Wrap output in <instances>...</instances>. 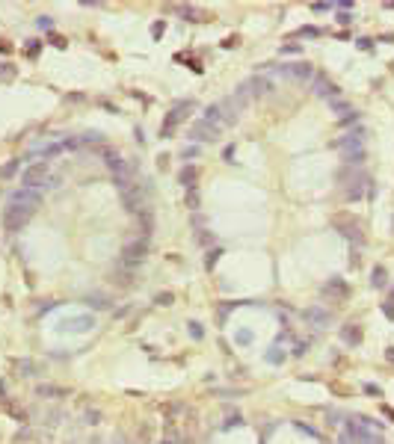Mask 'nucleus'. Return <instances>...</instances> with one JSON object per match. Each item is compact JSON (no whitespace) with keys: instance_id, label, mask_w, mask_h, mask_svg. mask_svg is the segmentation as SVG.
Returning <instances> with one entry per match:
<instances>
[{"instance_id":"obj_1","label":"nucleus","mask_w":394,"mask_h":444,"mask_svg":"<svg viewBox=\"0 0 394 444\" xmlns=\"http://www.w3.org/2000/svg\"><path fill=\"white\" fill-rule=\"evenodd\" d=\"M335 145H338V151H341L344 163L356 169L361 160H364V130H361V127H356V130L344 133V136H341Z\"/></svg>"},{"instance_id":"obj_2","label":"nucleus","mask_w":394,"mask_h":444,"mask_svg":"<svg viewBox=\"0 0 394 444\" xmlns=\"http://www.w3.org/2000/svg\"><path fill=\"white\" fill-rule=\"evenodd\" d=\"M338 184H341V190H344V195H347L350 201H359V198H364V192H367L370 178H367L364 172H359V169L347 166V169L338 172Z\"/></svg>"},{"instance_id":"obj_3","label":"nucleus","mask_w":394,"mask_h":444,"mask_svg":"<svg viewBox=\"0 0 394 444\" xmlns=\"http://www.w3.org/2000/svg\"><path fill=\"white\" fill-rule=\"evenodd\" d=\"M39 201H42V195H39L36 190L21 187V190L9 192V198H6V207H24V210H36V207H39Z\"/></svg>"},{"instance_id":"obj_4","label":"nucleus","mask_w":394,"mask_h":444,"mask_svg":"<svg viewBox=\"0 0 394 444\" xmlns=\"http://www.w3.org/2000/svg\"><path fill=\"white\" fill-rule=\"evenodd\" d=\"M122 204H125V210H131V213H142L145 210V190H139L136 184H131V187H125L122 190Z\"/></svg>"},{"instance_id":"obj_5","label":"nucleus","mask_w":394,"mask_h":444,"mask_svg":"<svg viewBox=\"0 0 394 444\" xmlns=\"http://www.w3.org/2000/svg\"><path fill=\"white\" fill-rule=\"evenodd\" d=\"M335 225H338V234H344L350 243H356V246L364 243V234H361V222L359 219H353V216H341Z\"/></svg>"},{"instance_id":"obj_6","label":"nucleus","mask_w":394,"mask_h":444,"mask_svg":"<svg viewBox=\"0 0 394 444\" xmlns=\"http://www.w3.org/2000/svg\"><path fill=\"white\" fill-rule=\"evenodd\" d=\"M45 184H48V163L39 160V163H33V166L24 172V187H27V190H36V187H45Z\"/></svg>"},{"instance_id":"obj_7","label":"nucleus","mask_w":394,"mask_h":444,"mask_svg":"<svg viewBox=\"0 0 394 444\" xmlns=\"http://www.w3.org/2000/svg\"><path fill=\"white\" fill-rule=\"evenodd\" d=\"M187 110H193V101H190V98H187V101H178V104L169 110V116H166V122H163V130H160V133H163V139H169L172 125H178V122L187 116Z\"/></svg>"},{"instance_id":"obj_8","label":"nucleus","mask_w":394,"mask_h":444,"mask_svg":"<svg viewBox=\"0 0 394 444\" xmlns=\"http://www.w3.org/2000/svg\"><path fill=\"white\" fill-rule=\"evenodd\" d=\"M223 136V127L211 125V122H205V119H196L193 122V139H199V142H217Z\"/></svg>"},{"instance_id":"obj_9","label":"nucleus","mask_w":394,"mask_h":444,"mask_svg":"<svg viewBox=\"0 0 394 444\" xmlns=\"http://www.w3.org/2000/svg\"><path fill=\"white\" fill-rule=\"evenodd\" d=\"M36 210H24V207H6V216H3V225H6V231H18V228H24L30 216H33Z\"/></svg>"},{"instance_id":"obj_10","label":"nucleus","mask_w":394,"mask_h":444,"mask_svg":"<svg viewBox=\"0 0 394 444\" xmlns=\"http://www.w3.org/2000/svg\"><path fill=\"white\" fill-rule=\"evenodd\" d=\"M311 86H314V95L326 98V101H335V98H338V86L329 80L326 74H320V71L311 77Z\"/></svg>"},{"instance_id":"obj_11","label":"nucleus","mask_w":394,"mask_h":444,"mask_svg":"<svg viewBox=\"0 0 394 444\" xmlns=\"http://www.w3.org/2000/svg\"><path fill=\"white\" fill-rule=\"evenodd\" d=\"M122 255H125V264H139V261L148 255V240L142 237V240H131V243H125Z\"/></svg>"},{"instance_id":"obj_12","label":"nucleus","mask_w":394,"mask_h":444,"mask_svg":"<svg viewBox=\"0 0 394 444\" xmlns=\"http://www.w3.org/2000/svg\"><path fill=\"white\" fill-rule=\"evenodd\" d=\"M279 74L294 77V80H308V77H314V68L308 63H288V65H279Z\"/></svg>"},{"instance_id":"obj_13","label":"nucleus","mask_w":394,"mask_h":444,"mask_svg":"<svg viewBox=\"0 0 394 444\" xmlns=\"http://www.w3.org/2000/svg\"><path fill=\"white\" fill-rule=\"evenodd\" d=\"M332 110H335L338 122H344V125H347V122H356V119H359V110H356L353 104H347V101H338V98H335V101H332Z\"/></svg>"},{"instance_id":"obj_14","label":"nucleus","mask_w":394,"mask_h":444,"mask_svg":"<svg viewBox=\"0 0 394 444\" xmlns=\"http://www.w3.org/2000/svg\"><path fill=\"white\" fill-rule=\"evenodd\" d=\"M305 320H308L311 326H317V329H326L329 323H332V314H329L326 308H320V305H311V308L305 311Z\"/></svg>"},{"instance_id":"obj_15","label":"nucleus","mask_w":394,"mask_h":444,"mask_svg":"<svg viewBox=\"0 0 394 444\" xmlns=\"http://www.w3.org/2000/svg\"><path fill=\"white\" fill-rule=\"evenodd\" d=\"M178 181H181L187 190H196V184H199V169H196V166H184V169L178 172Z\"/></svg>"},{"instance_id":"obj_16","label":"nucleus","mask_w":394,"mask_h":444,"mask_svg":"<svg viewBox=\"0 0 394 444\" xmlns=\"http://www.w3.org/2000/svg\"><path fill=\"white\" fill-rule=\"evenodd\" d=\"M341 338H344L347 344H353V347H356V344H359V341H361V332H359V326H356V323H350V326H344V329H341Z\"/></svg>"},{"instance_id":"obj_17","label":"nucleus","mask_w":394,"mask_h":444,"mask_svg":"<svg viewBox=\"0 0 394 444\" xmlns=\"http://www.w3.org/2000/svg\"><path fill=\"white\" fill-rule=\"evenodd\" d=\"M323 293H338V296H347V293H350V287L344 285L341 279H335V282H329V285H323Z\"/></svg>"},{"instance_id":"obj_18","label":"nucleus","mask_w":394,"mask_h":444,"mask_svg":"<svg viewBox=\"0 0 394 444\" xmlns=\"http://www.w3.org/2000/svg\"><path fill=\"white\" fill-rule=\"evenodd\" d=\"M36 394H39V397H60V394H63V388H57V385H39V388H36Z\"/></svg>"},{"instance_id":"obj_19","label":"nucleus","mask_w":394,"mask_h":444,"mask_svg":"<svg viewBox=\"0 0 394 444\" xmlns=\"http://www.w3.org/2000/svg\"><path fill=\"white\" fill-rule=\"evenodd\" d=\"M68 326H71V332H77V329H89L92 326V317H77V320H68Z\"/></svg>"},{"instance_id":"obj_20","label":"nucleus","mask_w":394,"mask_h":444,"mask_svg":"<svg viewBox=\"0 0 394 444\" xmlns=\"http://www.w3.org/2000/svg\"><path fill=\"white\" fill-rule=\"evenodd\" d=\"M175 12H178V15H184L187 21H199V12H196V9H190V6H175Z\"/></svg>"},{"instance_id":"obj_21","label":"nucleus","mask_w":394,"mask_h":444,"mask_svg":"<svg viewBox=\"0 0 394 444\" xmlns=\"http://www.w3.org/2000/svg\"><path fill=\"white\" fill-rule=\"evenodd\" d=\"M267 361H270V364H282V361H285V352H279V347H273L267 352Z\"/></svg>"},{"instance_id":"obj_22","label":"nucleus","mask_w":394,"mask_h":444,"mask_svg":"<svg viewBox=\"0 0 394 444\" xmlns=\"http://www.w3.org/2000/svg\"><path fill=\"white\" fill-rule=\"evenodd\" d=\"M196 243L199 246H211L214 243V234L211 231H196Z\"/></svg>"},{"instance_id":"obj_23","label":"nucleus","mask_w":394,"mask_h":444,"mask_svg":"<svg viewBox=\"0 0 394 444\" xmlns=\"http://www.w3.org/2000/svg\"><path fill=\"white\" fill-rule=\"evenodd\" d=\"M15 172H18V160H9V163L0 169V175H3V178H12Z\"/></svg>"},{"instance_id":"obj_24","label":"nucleus","mask_w":394,"mask_h":444,"mask_svg":"<svg viewBox=\"0 0 394 444\" xmlns=\"http://www.w3.org/2000/svg\"><path fill=\"white\" fill-rule=\"evenodd\" d=\"M187 207H190V210H199V192L196 190H187Z\"/></svg>"},{"instance_id":"obj_25","label":"nucleus","mask_w":394,"mask_h":444,"mask_svg":"<svg viewBox=\"0 0 394 444\" xmlns=\"http://www.w3.org/2000/svg\"><path fill=\"white\" fill-rule=\"evenodd\" d=\"M382 282H385V270H382V267H376V270H373V285L382 287Z\"/></svg>"},{"instance_id":"obj_26","label":"nucleus","mask_w":394,"mask_h":444,"mask_svg":"<svg viewBox=\"0 0 394 444\" xmlns=\"http://www.w3.org/2000/svg\"><path fill=\"white\" fill-rule=\"evenodd\" d=\"M89 305H92V308H110V299H101V296H92V299H89Z\"/></svg>"},{"instance_id":"obj_27","label":"nucleus","mask_w":394,"mask_h":444,"mask_svg":"<svg viewBox=\"0 0 394 444\" xmlns=\"http://www.w3.org/2000/svg\"><path fill=\"white\" fill-rule=\"evenodd\" d=\"M190 338H199V341L205 338V329H202L199 323H190Z\"/></svg>"},{"instance_id":"obj_28","label":"nucleus","mask_w":394,"mask_h":444,"mask_svg":"<svg viewBox=\"0 0 394 444\" xmlns=\"http://www.w3.org/2000/svg\"><path fill=\"white\" fill-rule=\"evenodd\" d=\"M353 21V12H347V9H338V24H350Z\"/></svg>"},{"instance_id":"obj_29","label":"nucleus","mask_w":394,"mask_h":444,"mask_svg":"<svg viewBox=\"0 0 394 444\" xmlns=\"http://www.w3.org/2000/svg\"><path fill=\"white\" fill-rule=\"evenodd\" d=\"M83 420H86L89 426H95V423H98V420H101V414L95 412V409H92V412H86V414H83Z\"/></svg>"},{"instance_id":"obj_30","label":"nucleus","mask_w":394,"mask_h":444,"mask_svg":"<svg viewBox=\"0 0 394 444\" xmlns=\"http://www.w3.org/2000/svg\"><path fill=\"white\" fill-rule=\"evenodd\" d=\"M237 344H252V335L249 332H237Z\"/></svg>"},{"instance_id":"obj_31","label":"nucleus","mask_w":394,"mask_h":444,"mask_svg":"<svg viewBox=\"0 0 394 444\" xmlns=\"http://www.w3.org/2000/svg\"><path fill=\"white\" fill-rule=\"evenodd\" d=\"M356 45H359V51H370V48H373V42H370V39H359Z\"/></svg>"},{"instance_id":"obj_32","label":"nucleus","mask_w":394,"mask_h":444,"mask_svg":"<svg viewBox=\"0 0 394 444\" xmlns=\"http://www.w3.org/2000/svg\"><path fill=\"white\" fill-rule=\"evenodd\" d=\"M299 36H320V30H317V27H302Z\"/></svg>"},{"instance_id":"obj_33","label":"nucleus","mask_w":394,"mask_h":444,"mask_svg":"<svg viewBox=\"0 0 394 444\" xmlns=\"http://www.w3.org/2000/svg\"><path fill=\"white\" fill-rule=\"evenodd\" d=\"M220 255H223V252H220V249H214V252L208 255V267H214V264H217V258H220Z\"/></svg>"},{"instance_id":"obj_34","label":"nucleus","mask_w":394,"mask_h":444,"mask_svg":"<svg viewBox=\"0 0 394 444\" xmlns=\"http://www.w3.org/2000/svg\"><path fill=\"white\" fill-rule=\"evenodd\" d=\"M51 24H54V21H51V18H48V15H42V18H39V27H42V30H48V27H51Z\"/></svg>"},{"instance_id":"obj_35","label":"nucleus","mask_w":394,"mask_h":444,"mask_svg":"<svg viewBox=\"0 0 394 444\" xmlns=\"http://www.w3.org/2000/svg\"><path fill=\"white\" fill-rule=\"evenodd\" d=\"M51 45H57V48H66V39H63V36H54V39H51Z\"/></svg>"},{"instance_id":"obj_36","label":"nucleus","mask_w":394,"mask_h":444,"mask_svg":"<svg viewBox=\"0 0 394 444\" xmlns=\"http://www.w3.org/2000/svg\"><path fill=\"white\" fill-rule=\"evenodd\" d=\"M21 370H24V376H30V370H36L30 361H21Z\"/></svg>"},{"instance_id":"obj_37","label":"nucleus","mask_w":394,"mask_h":444,"mask_svg":"<svg viewBox=\"0 0 394 444\" xmlns=\"http://www.w3.org/2000/svg\"><path fill=\"white\" fill-rule=\"evenodd\" d=\"M329 6H332V3H314V6H311V9H314V12H326Z\"/></svg>"},{"instance_id":"obj_38","label":"nucleus","mask_w":394,"mask_h":444,"mask_svg":"<svg viewBox=\"0 0 394 444\" xmlns=\"http://www.w3.org/2000/svg\"><path fill=\"white\" fill-rule=\"evenodd\" d=\"M157 302H160V305H169V302H172V296H169V293H160V296H157Z\"/></svg>"},{"instance_id":"obj_39","label":"nucleus","mask_w":394,"mask_h":444,"mask_svg":"<svg viewBox=\"0 0 394 444\" xmlns=\"http://www.w3.org/2000/svg\"><path fill=\"white\" fill-rule=\"evenodd\" d=\"M113 444H131V441H128V438H125V435L119 432V435H113Z\"/></svg>"},{"instance_id":"obj_40","label":"nucleus","mask_w":394,"mask_h":444,"mask_svg":"<svg viewBox=\"0 0 394 444\" xmlns=\"http://www.w3.org/2000/svg\"><path fill=\"white\" fill-rule=\"evenodd\" d=\"M27 54H39V42H30V45H27Z\"/></svg>"},{"instance_id":"obj_41","label":"nucleus","mask_w":394,"mask_h":444,"mask_svg":"<svg viewBox=\"0 0 394 444\" xmlns=\"http://www.w3.org/2000/svg\"><path fill=\"white\" fill-rule=\"evenodd\" d=\"M338 444H353V438H350V435H347V432H344V435H341V438H338Z\"/></svg>"},{"instance_id":"obj_42","label":"nucleus","mask_w":394,"mask_h":444,"mask_svg":"<svg viewBox=\"0 0 394 444\" xmlns=\"http://www.w3.org/2000/svg\"><path fill=\"white\" fill-rule=\"evenodd\" d=\"M92 444H101V441H92Z\"/></svg>"}]
</instances>
